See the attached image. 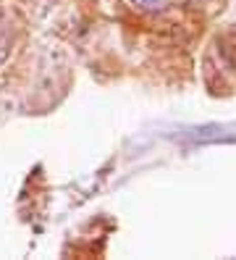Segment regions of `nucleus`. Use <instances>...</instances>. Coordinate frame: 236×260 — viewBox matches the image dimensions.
<instances>
[{
	"label": "nucleus",
	"instance_id": "nucleus-1",
	"mask_svg": "<svg viewBox=\"0 0 236 260\" xmlns=\"http://www.w3.org/2000/svg\"><path fill=\"white\" fill-rule=\"evenodd\" d=\"M134 6H139L142 11H163L168 6V0H131Z\"/></svg>",
	"mask_w": 236,
	"mask_h": 260
},
{
	"label": "nucleus",
	"instance_id": "nucleus-2",
	"mask_svg": "<svg viewBox=\"0 0 236 260\" xmlns=\"http://www.w3.org/2000/svg\"><path fill=\"white\" fill-rule=\"evenodd\" d=\"M8 53H11V45H8V40H0V66L6 63Z\"/></svg>",
	"mask_w": 236,
	"mask_h": 260
}]
</instances>
